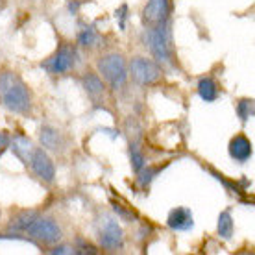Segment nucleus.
<instances>
[{
  "label": "nucleus",
  "mask_w": 255,
  "mask_h": 255,
  "mask_svg": "<svg viewBox=\"0 0 255 255\" xmlns=\"http://www.w3.org/2000/svg\"><path fill=\"white\" fill-rule=\"evenodd\" d=\"M198 96L204 100V102H217V98L220 96L217 82L211 76H204L198 80Z\"/></svg>",
  "instance_id": "14"
},
{
  "label": "nucleus",
  "mask_w": 255,
  "mask_h": 255,
  "mask_svg": "<svg viewBox=\"0 0 255 255\" xmlns=\"http://www.w3.org/2000/svg\"><path fill=\"white\" fill-rule=\"evenodd\" d=\"M0 104L9 113L17 115H28L32 111V91L24 80L13 70H4L0 74Z\"/></svg>",
  "instance_id": "1"
},
{
  "label": "nucleus",
  "mask_w": 255,
  "mask_h": 255,
  "mask_svg": "<svg viewBox=\"0 0 255 255\" xmlns=\"http://www.w3.org/2000/svg\"><path fill=\"white\" fill-rule=\"evenodd\" d=\"M26 166H30V170L33 172V176H37L41 181L54 183V179H56V166H54V161H52V157L46 153L45 148L35 146L32 157H30V161H28Z\"/></svg>",
  "instance_id": "8"
},
{
  "label": "nucleus",
  "mask_w": 255,
  "mask_h": 255,
  "mask_svg": "<svg viewBox=\"0 0 255 255\" xmlns=\"http://www.w3.org/2000/svg\"><path fill=\"white\" fill-rule=\"evenodd\" d=\"M129 159H131V166H133L135 172H139L140 168L146 165V157H144V153L139 150L137 144H131V146H129Z\"/></svg>",
  "instance_id": "21"
},
{
  "label": "nucleus",
  "mask_w": 255,
  "mask_h": 255,
  "mask_svg": "<svg viewBox=\"0 0 255 255\" xmlns=\"http://www.w3.org/2000/svg\"><path fill=\"white\" fill-rule=\"evenodd\" d=\"M237 115L241 122H248L254 117V100L252 98H241L237 102Z\"/></svg>",
  "instance_id": "18"
},
{
  "label": "nucleus",
  "mask_w": 255,
  "mask_h": 255,
  "mask_svg": "<svg viewBox=\"0 0 255 255\" xmlns=\"http://www.w3.org/2000/svg\"><path fill=\"white\" fill-rule=\"evenodd\" d=\"M233 230H235V224H233V217H231L230 211H222L218 215V222H217V231L218 235L222 237L224 241H230L233 237Z\"/></svg>",
  "instance_id": "17"
},
{
  "label": "nucleus",
  "mask_w": 255,
  "mask_h": 255,
  "mask_svg": "<svg viewBox=\"0 0 255 255\" xmlns=\"http://www.w3.org/2000/svg\"><path fill=\"white\" fill-rule=\"evenodd\" d=\"M170 0H148V4L142 9V22L144 26H157L170 22Z\"/></svg>",
  "instance_id": "9"
},
{
  "label": "nucleus",
  "mask_w": 255,
  "mask_h": 255,
  "mask_svg": "<svg viewBox=\"0 0 255 255\" xmlns=\"http://www.w3.org/2000/svg\"><path fill=\"white\" fill-rule=\"evenodd\" d=\"M128 74H131V78L139 85H150V83H155L159 80L163 69L157 61H152L144 56H137L131 59V63L128 67Z\"/></svg>",
  "instance_id": "5"
},
{
  "label": "nucleus",
  "mask_w": 255,
  "mask_h": 255,
  "mask_svg": "<svg viewBox=\"0 0 255 255\" xmlns=\"http://www.w3.org/2000/svg\"><path fill=\"white\" fill-rule=\"evenodd\" d=\"M115 17L119 19V26L121 30H126V17H128V6H121L115 11Z\"/></svg>",
  "instance_id": "23"
},
{
  "label": "nucleus",
  "mask_w": 255,
  "mask_h": 255,
  "mask_svg": "<svg viewBox=\"0 0 255 255\" xmlns=\"http://www.w3.org/2000/svg\"><path fill=\"white\" fill-rule=\"evenodd\" d=\"M98 243H100L102 248L109 250V252L122 250V246H124V233H122V228L113 217H104V220H100Z\"/></svg>",
  "instance_id": "7"
},
{
  "label": "nucleus",
  "mask_w": 255,
  "mask_h": 255,
  "mask_svg": "<svg viewBox=\"0 0 255 255\" xmlns=\"http://www.w3.org/2000/svg\"><path fill=\"white\" fill-rule=\"evenodd\" d=\"M50 254L54 255H63V254H76V250L74 248H70V246H67V244H59V246H54V248L50 250Z\"/></svg>",
  "instance_id": "24"
},
{
  "label": "nucleus",
  "mask_w": 255,
  "mask_h": 255,
  "mask_svg": "<svg viewBox=\"0 0 255 255\" xmlns=\"http://www.w3.org/2000/svg\"><path fill=\"white\" fill-rule=\"evenodd\" d=\"M78 244H80V248H78L76 254H96L95 246H91V244H83L82 239H78Z\"/></svg>",
  "instance_id": "25"
},
{
  "label": "nucleus",
  "mask_w": 255,
  "mask_h": 255,
  "mask_svg": "<svg viewBox=\"0 0 255 255\" xmlns=\"http://www.w3.org/2000/svg\"><path fill=\"white\" fill-rule=\"evenodd\" d=\"M39 140H41L43 148H45V150H48V152H54V153L63 152L65 139H63V135L59 133L56 128H52V126H43V128H41Z\"/></svg>",
  "instance_id": "12"
},
{
  "label": "nucleus",
  "mask_w": 255,
  "mask_h": 255,
  "mask_svg": "<svg viewBox=\"0 0 255 255\" xmlns=\"http://www.w3.org/2000/svg\"><path fill=\"white\" fill-rule=\"evenodd\" d=\"M113 209H115V213L122 218V220H126V222H133V220H135V215H133V213H129V211L122 209V207L119 204L113 205Z\"/></svg>",
  "instance_id": "22"
},
{
  "label": "nucleus",
  "mask_w": 255,
  "mask_h": 255,
  "mask_svg": "<svg viewBox=\"0 0 255 255\" xmlns=\"http://www.w3.org/2000/svg\"><path fill=\"white\" fill-rule=\"evenodd\" d=\"M146 45L153 59L159 65L172 63V46H170V22L146 28Z\"/></svg>",
  "instance_id": "2"
},
{
  "label": "nucleus",
  "mask_w": 255,
  "mask_h": 255,
  "mask_svg": "<svg viewBox=\"0 0 255 255\" xmlns=\"http://www.w3.org/2000/svg\"><path fill=\"white\" fill-rule=\"evenodd\" d=\"M26 231L30 241H37L43 244H56L63 237L59 224L50 217H37Z\"/></svg>",
  "instance_id": "4"
},
{
  "label": "nucleus",
  "mask_w": 255,
  "mask_h": 255,
  "mask_svg": "<svg viewBox=\"0 0 255 255\" xmlns=\"http://www.w3.org/2000/svg\"><path fill=\"white\" fill-rule=\"evenodd\" d=\"M96 69L102 74V78L109 83L111 89H121L124 87V83L128 82V63L126 59L122 58L121 54L117 52H111V54H106L98 59L96 63Z\"/></svg>",
  "instance_id": "3"
},
{
  "label": "nucleus",
  "mask_w": 255,
  "mask_h": 255,
  "mask_svg": "<svg viewBox=\"0 0 255 255\" xmlns=\"http://www.w3.org/2000/svg\"><path fill=\"white\" fill-rule=\"evenodd\" d=\"M76 61H78L76 48L69 45H63V46H59L50 58L45 59V61L41 63V67H43L48 74H54V76H56V74H65V72H69L70 69H74Z\"/></svg>",
  "instance_id": "6"
},
{
  "label": "nucleus",
  "mask_w": 255,
  "mask_h": 255,
  "mask_svg": "<svg viewBox=\"0 0 255 255\" xmlns=\"http://www.w3.org/2000/svg\"><path fill=\"white\" fill-rule=\"evenodd\" d=\"M9 146H11V152L15 153L24 165H28V161H30V157H32L33 150H35L32 140L22 137V135H17V137L9 139Z\"/></svg>",
  "instance_id": "13"
},
{
  "label": "nucleus",
  "mask_w": 255,
  "mask_h": 255,
  "mask_svg": "<svg viewBox=\"0 0 255 255\" xmlns=\"http://www.w3.org/2000/svg\"><path fill=\"white\" fill-rule=\"evenodd\" d=\"M82 85H83V89H85V93H87L91 98H98V96L104 95V83H102V80H100V76L95 74V72L85 74V76L82 78Z\"/></svg>",
  "instance_id": "16"
},
{
  "label": "nucleus",
  "mask_w": 255,
  "mask_h": 255,
  "mask_svg": "<svg viewBox=\"0 0 255 255\" xmlns=\"http://www.w3.org/2000/svg\"><path fill=\"white\" fill-rule=\"evenodd\" d=\"M7 146H9V137H7L6 133H2V131H0V152Z\"/></svg>",
  "instance_id": "26"
},
{
  "label": "nucleus",
  "mask_w": 255,
  "mask_h": 255,
  "mask_svg": "<svg viewBox=\"0 0 255 255\" xmlns=\"http://www.w3.org/2000/svg\"><path fill=\"white\" fill-rule=\"evenodd\" d=\"M159 170H161V168H155V166L144 165L139 170V172H137V174H139V176H137V179H139V185L142 187V189H146V187L152 183L153 179H155V176L159 174Z\"/></svg>",
  "instance_id": "19"
},
{
  "label": "nucleus",
  "mask_w": 255,
  "mask_h": 255,
  "mask_svg": "<svg viewBox=\"0 0 255 255\" xmlns=\"http://www.w3.org/2000/svg\"><path fill=\"white\" fill-rule=\"evenodd\" d=\"M228 153H230L231 159L237 161V163H246L254 155V144H252V140L244 133H239L230 140Z\"/></svg>",
  "instance_id": "10"
},
{
  "label": "nucleus",
  "mask_w": 255,
  "mask_h": 255,
  "mask_svg": "<svg viewBox=\"0 0 255 255\" xmlns=\"http://www.w3.org/2000/svg\"><path fill=\"white\" fill-rule=\"evenodd\" d=\"M37 217H39V213L35 209L20 211V213H17V215L11 218V224H9V228H11V230H17V231H26L28 228H30V226H32V222Z\"/></svg>",
  "instance_id": "15"
},
{
  "label": "nucleus",
  "mask_w": 255,
  "mask_h": 255,
  "mask_svg": "<svg viewBox=\"0 0 255 255\" xmlns=\"http://www.w3.org/2000/svg\"><path fill=\"white\" fill-rule=\"evenodd\" d=\"M166 226L172 231H191L194 228L192 211L189 207H174L166 217Z\"/></svg>",
  "instance_id": "11"
},
{
  "label": "nucleus",
  "mask_w": 255,
  "mask_h": 255,
  "mask_svg": "<svg viewBox=\"0 0 255 255\" xmlns=\"http://www.w3.org/2000/svg\"><path fill=\"white\" fill-rule=\"evenodd\" d=\"M98 41H100V39H98V33H96V30L93 28V26L85 28V30H83V32H80V35H78V45L85 46V48L95 46Z\"/></svg>",
  "instance_id": "20"
}]
</instances>
